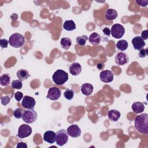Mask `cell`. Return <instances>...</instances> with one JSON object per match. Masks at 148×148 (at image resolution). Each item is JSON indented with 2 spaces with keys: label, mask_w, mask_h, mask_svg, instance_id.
Segmentation results:
<instances>
[{
  "label": "cell",
  "mask_w": 148,
  "mask_h": 148,
  "mask_svg": "<svg viewBox=\"0 0 148 148\" xmlns=\"http://www.w3.org/2000/svg\"><path fill=\"white\" fill-rule=\"evenodd\" d=\"M135 127L136 130L143 134H148V114L142 113L135 119Z\"/></svg>",
  "instance_id": "obj_1"
},
{
  "label": "cell",
  "mask_w": 148,
  "mask_h": 148,
  "mask_svg": "<svg viewBox=\"0 0 148 148\" xmlns=\"http://www.w3.org/2000/svg\"><path fill=\"white\" fill-rule=\"evenodd\" d=\"M9 45L14 48H20L25 44L24 36L19 33H14L9 38Z\"/></svg>",
  "instance_id": "obj_2"
},
{
  "label": "cell",
  "mask_w": 148,
  "mask_h": 148,
  "mask_svg": "<svg viewBox=\"0 0 148 148\" xmlns=\"http://www.w3.org/2000/svg\"><path fill=\"white\" fill-rule=\"evenodd\" d=\"M53 82L57 85H62L68 80V74L62 69H57L52 76Z\"/></svg>",
  "instance_id": "obj_3"
},
{
  "label": "cell",
  "mask_w": 148,
  "mask_h": 148,
  "mask_svg": "<svg viewBox=\"0 0 148 148\" xmlns=\"http://www.w3.org/2000/svg\"><path fill=\"white\" fill-rule=\"evenodd\" d=\"M38 117V114L34 109H27L23 112V120L27 124L34 123Z\"/></svg>",
  "instance_id": "obj_4"
},
{
  "label": "cell",
  "mask_w": 148,
  "mask_h": 148,
  "mask_svg": "<svg viewBox=\"0 0 148 148\" xmlns=\"http://www.w3.org/2000/svg\"><path fill=\"white\" fill-rule=\"evenodd\" d=\"M68 140V134L67 131L64 129H61L56 132V143L60 146H62L67 143Z\"/></svg>",
  "instance_id": "obj_5"
},
{
  "label": "cell",
  "mask_w": 148,
  "mask_h": 148,
  "mask_svg": "<svg viewBox=\"0 0 148 148\" xmlns=\"http://www.w3.org/2000/svg\"><path fill=\"white\" fill-rule=\"evenodd\" d=\"M125 33L124 27L120 24H114L112 25L110 30V34L112 36L116 39H120L123 36Z\"/></svg>",
  "instance_id": "obj_6"
},
{
  "label": "cell",
  "mask_w": 148,
  "mask_h": 148,
  "mask_svg": "<svg viewBox=\"0 0 148 148\" xmlns=\"http://www.w3.org/2000/svg\"><path fill=\"white\" fill-rule=\"evenodd\" d=\"M32 128L28 124H21L18 130L17 136L20 138H25L31 135L32 133Z\"/></svg>",
  "instance_id": "obj_7"
},
{
  "label": "cell",
  "mask_w": 148,
  "mask_h": 148,
  "mask_svg": "<svg viewBox=\"0 0 148 148\" xmlns=\"http://www.w3.org/2000/svg\"><path fill=\"white\" fill-rule=\"evenodd\" d=\"M129 61V57L128 54L124 52L117 53L115 56V62L117 65H124L127 64Z\"/></svg>",
  "instance_id": "obj_8"
},
{
  "label": "cell",
  "mask_w": 148,
  "mask_h": 148,
  "mask_svg": "<svg viewBox=\"0 0 148 148\" xmlns=\"http://www.w3.org/2000/svg\"><path fill=\"white\" fill-rule=\"evenodd\" d=\"M61 94V90L58 88L53 87L49 89L46 98L51 101H56L60 98Z\"/></svg>",
  "instance_id": "obj_9"
},
{
  "label": "cell",
  "mask_w": 148,
  "mask_h": 148,
  "mask_svg": "<svg viewBox=\"0 0 148 148\" xmlns=\"http://www.w3.org/2000/svg\"><path fill=\"white\" fill-rule=\"evenodd\" d=\"M36 104L35 99L29 95H25L23 98L21 105L25 109H34Z\"/></svg>",
  "instance_id": "obj_10"
},
{
  "label": "cell",
  "mask_w": 148,
  "mask_h": 148,
  "mask_svg": "<svg viewBox=\"0 0 148 148\" xmlns=\"http://www.w3.org/2000/svg\"><path fill=\"white\" fill-rule=\"evenodd\" d=\"M68 135L72 138H77L81 134V130L80 127L76 124L71 125L66 130Z\"/></svg>",
  "instance_id": "obj_11"
},
{
  "label": "cell",
  "mask_w": 148,
  "mask_h": 148,
  "mask_svg": "<svg viewBox=\"0 0 148 148\" xmlns=\"http://www.w3.org/2000/svg\"><path fill=\"white\" fill-rule=\"evenodd\" d=\"M100 80L104 83H110L113 80V74L111 71L104 70L99 74Z\"/></svg>",
  "instance_id": "obj_12"
},
{
  "label": "cell",
  "mask_w": 148,
  "mask_h": 148,
  "mask_svg": "<svg viewBox=\"0 0 148 148\" xmlns=\"http://www.w3.org/2000/svg\"><path fill=\"white\" fill-rule=\"evenodd\" d=\"M132 44L134 48L136 50H140L143 49L144 46L146 45L144 40L139 36H136L132 39Z\"/></svg>",
  "instance_id": "obj_13"
},
{
  "label": "cell",
  "mask_w": 148,
  "mask_h": 148,
  "mask_svg": "<svg viewBox=\"0 0 148 148\" xmlns=\"http://www.w3.org/2000/svg\"><path fill=\"white\" fill-rule=\"evenodd\" d=\"M82 66L78 62H73L69 67V71L70 73L73 76H77L79 75L82 72Z\"/></svg>",
  "instance_id": "obj_14"
},
{
  "label": "cell",
  "mask_w": 148,
  "mask_h": 148,
  "mask_svg": "<svg viewBox=\"0 0 148 148\" xmlns=\"http://www.w3.org/2000/svg\"><path fill=\"white\" fill-rule=\"evenodd\" d=\"M43 139L49 143H54L56 140V133L53 131H47L44 133Z\"/></svg>",
  "instance_id": "obj_15"
},
{
  "label": "cell",
  "mask_w": 148,
  "mask_h": 148,
  "mask_svg": "<svg viewBox=\"0 0 148 148\" xmlns=\"http://www.w3.org/2000/svg\"><path fill=\"white\" fill-rule=\"evenodd\" d=\"M94 87L90 83H84L82 84L81 87V91L83 94L86 96L90 95L93 91Z\"/></svg>",
  "instance_id": "obj_16"
},
{
  "label": "cell",
  "mask_w": 148,
  "mask_h": 148,
  "mask_svg": "<svg viewBox=\"0 0 148 148\" xmlns=\"http://www.w3.org/2000/svg\"><path fill=\"white\" fill-rule=\"evenodd\" d=\"M108 116L112 121H117L121 116L120 112L116 109H111L108 112Z\"/></svg>",
  "instance_id": "obj_17"
},
{
  "label": "cell",
  "mask_w": 148,
  "mask_h": 148,
  "mask_svg": "<svg viewBox=\"0 0 148 148\" xmlns=\"http://www.w3.org/2000/svg\"><path fill=\"white\" fill-rule=\"evenodd\" d=\"M88 40L90 43L92 45H98L101 41V36L97 32H93L90 35Z\"/></svg>",
  "instance_id": "obj_18"
},
{
  "label": "cell",
  "mask_w": 148,
  "mask_h": 148,
  "mask_svg": "<svg viewBox=\"0 0 148 148\" xmlns=\"http://www.w3.org/2000/svg\"><path fill=\"white\" fill-rule=\"evenodd\" d=\"M131 108L135 113H141L145 110V105L141 102H135L132 103Z\"/></svg>",
  "instance_id": "obj_19"
},
{
  "label": "cell",
  "mask_w": 148,
  "mask_h": 148,
  "mask_svg": "<svg viewBox=\"0 0 148 148\" xmlns=\"http://www.w3.org/2000/svg\"><path fill=\"white\" fill-rule=\"evenodd\" d=\"M118 16L117 11L113 9H108L105 13V18L108 20H113Z\"/></svg>",
  "instance_id": "obj_20"
},
{
  "label": "cell",
  "mask_w": 148,
  "mask_h": 148,
  "mask_svg": "<svg viewBox=\"0 0 148 148\" xmlns=\"http://www.w3.org/2000/svg\"><path fill=\"white\" fill-rule=\"evenodd\" d=\"M16 75H17V77H18V79L19 80H21V81L26 80L30 76L28 71L27 70H26V69H19L17 72Z\"/></svg>",
  "instance_id": "obj_21"
},
{
  "label": "cell",
  "mask_w": 148,
  "mask_h": 148,
  "mask_svg": "<svg viewBox=\"0 0 148 148\" xmlns=\"http://www.w3.org/2000/svg\"><path fill=\"white\" fill-rule=\"evenodd\" d=\"M63 28L68 31H73L76 29V24L72 20H66L63 24Z\"/></svg>",
  "instance_id": "obj_22"
},
{
  "label": "cell",
  "mask_w": 148,
  "mask_h": 148,
  "mask_svg": "<svg viewBox=\"0 0 148 148\" xmlns=\"http://www.w3.org/2000/svg\"><path fill=\"white\" fill-rule=\"evenodd\" d=\"M10 83V77L8 73L3 74L0 76V84L2 86L7 87Z\"/></svg>",
  "instance_id": "obj_23"
},
{
  "label": "cell",
  "mask_w": 148,
  "mask_h": 148,
  "mask_svg": "<svg viewBox=\"0 0 148 148\" xmlns=\"http://www.w3.org/2000/svg\"><path fill=\"white\" fill-rule=\"evenodd\" d=\"M61 45L65 50H68L72 45V40L68 38H62L60 42Z\"/></svg>",
  "instance_id": "obj_24"
},
{
  "label": "cell",
  "mask_w": 148,
  "mask_h": 148,
  "mask_svg": "<svg viewBox=\"0 0 148 148\" xmlns=\"http://www.w3.org/2000/svg\"><path fill=\"white\" fill-rule=\"evenodd\" d=\"M128 46V42L124 39H121L118 41L116 43V47L120 51H125Z\"/></svg>",
  "instance_id": "obj_25"
},
{
  "label": "cell",
  "mask_w": 148,
  "mask_h": 148,
  "mask_svg": "<svg viewBox=\"0 0 148 148\" xmlns=\"http://www.w3.org/2000/svg\"><path fill=\"white\" fill-rule=\"evenodd\" d=\"M87 40H88V36L86 35H83L80 36H77L76 39L77 44L81 46H84L86 45V43Z\"/></svg>",
  "instance_id": "obj_26"
},
{
  "label": "cell",
  "mask_w": 148,
  "mask_h": 148,
  "mask_svg": "<svg viewBox=\"0 0 148 148\" xmlns=\"http://www.w3.org/2000/svg\"><path fill=\"white\" fill-rule=\"evenodd\" d=\"M11 86L14 89H18L20 90L22 88L23 83L22 81L20 80H14L11 83Z\"/></svg>",
  "instance_id": "obj_27"
},
{
  "label": "cell",
  "mask_w": 148,
  "mask_h": 148,
  "mask_svg": "<svg viewBox=\"0 0 148 148\" xmlns=\"http://www.w3.org/2000/svg\"><path fill=\"white\" fill-rule=\"evenodd\" d=\"M64 97L68 100H71L74 96V91L72 89H66L64 93Z\"/></svg>",
  "instance_id": "obj_28"
},
{
  "label": "cell",
  "mask_w": 148,
  "mask_h": 148,
  "mask_svg": "<svg viewBox=\"0 0 148 148\" xmlns=\"http://www.w3.org/2000/svg\"><path fill=\"white\" fill-rule=\"evenodd\" d=\"M13 116L16 119H20L22 118V116H23L22 110L20 108L16 109L13 112Z\"/></svg>",
  "instance_id": "obj_29"
},
{
  "label": "cell",
  "mask_w": 148,
  "mask_h": 148,
  "mask_svg": "<svg viewBox=\"0 0 148 148\" xmlns=\"http://www.w3.org/2000/svg\"><path fill=\"white\" fill-rule=\"evenodd\" d=\"M11 97H10L8 95H5L3 97H2L1 98V103L4 105L6 106L7 105L8 103H9L10 101Z\"/></svg>",
  "instance_id": "obj_30"
},
{
  "label": "cell",
  "mask_w": 148,
  "mask_h": 148,
  "mask_svg": "<svg viewBox=\"0 0 148 148\" xmlns=\"http://www.w3.org/2000/svg\"><path fill=\"white\" fill-rule=\"evenodd\" d=\"M148 49L147 48L146 49H142L141 50H139V57L140 58H144L147 56L148 54Z\"/></svg>",
  "instance_id": "obj_31"
},
{
  "label": "cell",
  "mask_w": 148,
  "mask_h": 148,
  "mask_svg": "<svg viewBox=\"0 0 148 148\" xmlns=\"http://www.w3.org/2000/svg\"><path fill=\"white\" fill-rule=\"evenodd\" d=\"M14 96L15 99L18 102L20 101L21 99L22 98H23V94L20 91H17V92H15Z\"/></svg>",
  "instance_id": "obj_32"
},
{
  "label": "cell",
  "mask_w": 148,
  "mask_h": 148,
  "mask_svg": "<svg viewBox=\"0 0 148 148\" xmlns=\"http://www.w3.org/2000/svg\"><path fill=\"white\" fill-rule=\"evenodd\" d=\"M9 43V40L6 39H1L0 40V45L1 48H7Z\"/></svg>",
  "instance_id": "obj_33"
},
{
  "label": "cell",
  "mask_w": 148,
  "mask_h": 148,
  "mask_svg": "<svg viewBox=\"0 0 148 148\" xmlns=\"http://www.w3.org/2000/svg\"><path fill=\"white\" fill-rule=\"evenodd\" d=\"M136 3L141 7H146L147 5L148 1L147 0H136Z\"/></svg>",
  "instance_id": "obj_34"
},
{
  "label": "cell",
  "mask_w": 148,
  "mask_h": 148,
  "mask_svg": "<svg viewBox=\"0 0 148 148\" xmlns=\"http://www.w3.org/2000/svg\"><path fill=\"white\" fill-rule=\"evenodd\" d=\"M144 40L147 39L148 38V30L146 29L142 32L141 33V36H140Z\"/></svg>",
  "instance_id": "obj_35"
},
{
  "label": "cell",
  "mask_w": 148,
  "mask_h": 148,
  "mask_svg": "<svg viewBox=\"0 0 148 148\" xmlns=\"http://www.w3.org/2000/svg\"><path fill=\"white\" fill-rule=\"evenodd\" d=\"M17 148H27V145L24 142H20L19 143H17V146H16Z\"/></svg>",
  "instance_id": "obj_36"
},
{
  "label": "cell",
  "mask_w": 148,
  "mask_h": 148,
  "mask_svg": "<svg viewBox=\"0 0 148 148\" xmlns=\"http://www.w3.org/2000/svg\"><path fill=\"white\" fill-rule=\"evenodd\" d=\"M102 31L103 32V34L107 36H110V29L108 28V27H105L102 29Z\"/></svg>",
  "instance_id": "obj_37"
},
{
  "label": "cell",
  "mask_w": 148,
  "mask_h": 148,
  "mask_svg": "<svg viewBox=\"0 0 148 148\" xmlns=\"http://www.w3.org/2000/svg\"><path fill=\"white\" fill-rule=\"evenodd\" d=\"M97 67L99 70H102L104 68L105 64L103 62H99V63H98V64L97 65Z\"/></svg>",
  "instance_id": "obj_38"
}]
</instances>
